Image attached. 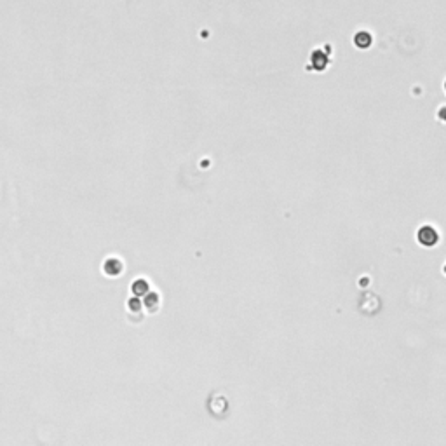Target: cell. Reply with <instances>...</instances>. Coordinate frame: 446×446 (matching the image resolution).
Returning a JSON list of instances; mask_svg holds the SVG:
<instances>
[{"label":"cell","instance_id":"52a82bcc","mask_svg":"<svg viewBox=\"0 0 446 446\" xmlns=\"http://www.w3.org/2000/svg\"><path fill=\"white\" fill-rule=\"evenodd\" d=\"M127 305H129V310H133V312H135V310H140V308H141V303H140V300H138V298H131V300H129V302H127Z\"/></svg>","mask_w":446,"mask_h":446},{"label":"cell","instance_id":"ba28073f","mask_svg":"<svg viewBox=\"0 0 446 446\" xmlns=\"http://www.w3.org/2000/svg\"><path fill=\"white\" fill-rule=\"evenodd\" d=\"M437 117L443 119V120H446V107H444V108H441L439 114H437Z\"/></svg>","mask_w":446,"mask_h":446},{"label":"cell","instance_id":"8992f818","mask_svg":"<svg viewBox=\"0 0 446 446\" xmlns=\"http://www.w3.org/2000/svg\"><path fill=\"white\" fill-rule=\"evenodd\" d=\"M319 54H318V51H316L314 54H312V65H314V68L318 70V72H323L324 68H326V65H328V58L324 56L323 54V58H321L319 60Z\"/></svg>","mask_w":446,"mask_h":446},{"label":"cell","instance_id":"5b68a950","mask_svg":"<svg viewBox=\"0 0 446 446\" xmlns=\"http://www.w3.org/2000/svg\"><path fill=\"white\" fill-rule=\"evenodd\" d=\"M145 305L148 307V310H155V308L159 307V295L153 293V291H148V293L145 295Z\"/></svg>","mask_w":446,"mask_h":446},{"label":"cell","instance_id":"9c48e42d","mask_svg":"<svg viewBox=\"0 0 446 446\" xmlns=\"http://www.w3.org/2000/svg\"><path fill=\"white\" fill-rule=\"evenodd\" d=\"M443 270H444V274H446V265H444V269H443Z\"/></svg>","mask_w":446,"mask_h":446},{"label":"cell","instance_id":"7a4b0ae2","mask_svg":"<svg viewBox=\"0 0 446 446\" xmlns=\"http://www.w3.org/2000/svg\"><path fill=\"white\" fill-rule=\"evenodd\" d=\"M124 270V265L119 258H108L103 264V272L107 274L108 277H117L119 274H122Z\"/></svg>","mask_w":446,"mask_h":446},{"label":"cell","instance_id":"30bf717a","mask_svg":"<svg viewBox=\"0 0 446 446\" xmlns=\"http://www.w3.org/2000/svg\"><path fill=\"white\" fill-rule=\"evenodd\" d=\"M444 89H446V84H444Z\"/></svg>","mask_w":446,"mask_h":446},{"label":"cell","instance_id":"6da1fadb","mask_svg":"<svg viewBox=\"0 0 446 446\" xmlns=\"http://www.w3.org/2000/svg\"><path fill=\"white\" fill-rule=\"evenodd\" d=\"M439 232H437V228L434 227V225H422V227L418 228V232H416V241H418L420 246H424V248H434V246H437V243H439Z\"/></svg>","mask_w":446,"mask_h":446},{"label":"cell","instance_id":"277c9868","mask_svg":"<svg viewBox=\"0 0 446 446\" xmlns=\"http://www.w3.org/2000/svg\"><path fill=\"white\" fill-rule=\"evenodd\" d=\"M354 42H356L357 47L361 49H366L372 45V35H370L368 32H359L356 37H354Z\"/></svg>","mask_w":446,"mask_h":446},{"label":"cell","instance_id":"3957f363","mask_svg":"<svg viewBox=\"0 0 446 446\" xmlns=\"http://www.w3.org/2000/svg\"><path fill=\"white\" fill-rule=\"evenodd\" d=\"M131 290H133V293H135L136 297H145V295L150 291V284H148L147 279L141 277V279H136V281L133 282Z\"/></svg>","mask_w":446,"mask_h":446}]
</instances>
